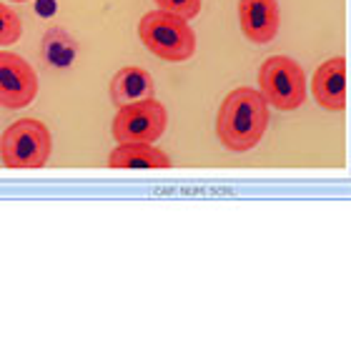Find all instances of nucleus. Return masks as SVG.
Returning a JSON list of instances; mask_svg holds the SVG:
<instances>
[{"label":"nucleus","mask_w":351,"mask_h":356,"mask_svg":"<svg viewBox=\"0 0 351 356\" xmlns=\"http://www.w3.org/2000/svg\"><path fill=\"white\" fill-rule=\"evenodd\" d=\"M268 128V103L256 88H234L216 115L218 140L229 151L246 153L261 143Z\"/></svg>","instance_id":"obj_1"},{"label":"nucleus","mask_w":351,"mask_h":356,"mask_svg":"<svg viewBox=\"0 0 351 356\" xmlns=\"http://www.w3.org/2000/svg\"><path fill=\"white\" fill-rule=\"evenodd\" d=\"M138 38L161 60L183 63L196 53V33L188 20L166 10H151L138 20Z\"/></svg>","instance_id":"obj_2"},{"label":"nucleus","mask_w":351,"mask_h":356,"mask_svg":"<svg viewBox=\"0 0 351 356\" xmlns=\"http://www.w3.org/2000/svg\"><path fill=\"white\" fill-rule=\"evenodd\" d=\"M53 138L48 126L35 118H20L0 136V161L8 168H43L51 159Z\"/></svg>","instance_id":"obj_3"},{"label":"nucleus","mask_w":351,"mask_h":356,"mask_svg":"<svg viewBox=\"0 0 351 356\" xmlns=\"http://www.w3.org/2000/svg\"><path fill=\"white\" fill-rule=\"evenodd\" d=\"M259 93L279 111H296L307 101V73L288 56H271L259 68Z\"/></svg>","instance_id":"obj_4"},{"label":"nucleus","mask_w":351,"mask_h":356,"mask_svg":"<svg viewBox=\"0 0 351 356\" xmlns=\"http://www.w3.org/2000/svg\"><path fill=\"white\" fill-rule=\"evenodd\" d=\"M166 106L156 98H146V101L121 106L111 123V134L115 143H156L166 134Z\"/></svg>","instance_id":"obj_5"},{"label":"nucleus","mask_w":351,"mask_h":356,"mask_svg":"<svg viewBox=\"0 0 351 356\" xmlns=\"http://www.w3.org/2000/svg\"><path fill=\"white\" fill-rule=\"evenodd\" d=\"M38 96V76L33 65L18 53L0 51V106L18 111L31 106Z\"/></svg>","instance_id":"obj_6"},{"label":"nucleus","mask_w":351,"mask_h":356,"mask_svg":"<svg viewBox=\"0 0 351 356\" xmlns=\"http://www.w3.org/2000/svg\"><path fill=\"white\" fill-rule=\"evenodd\" d=\"M238 23L246 40L256 45L271 43L281 28L279 0H238Z\"/></svg>","instance_id":"obj_7"},{"label":"nucleus","mask_w":351,"mask_h":356,"mask_svg":"<svg viewBox=\"0 0 351 356\" xmlns=\"http://www.w3.org/2000/svg\"><path fill=\"white\" fill-rule=\"evenodd\" d=\"M311 93L324 111L346 108V58L334 56L313 70L311 76Z\"/></svg>","instance_id":"obj_8"},{"label":"nucleus","mask_w":351,"mask_h":356,"mask_svg":"<svg viewBox=\"0 0 351 356\" xmlns=\"http://www.w3.org/2000/svg\"><path fill=\"white\" fill-rule=\"evenodd\" d=\"M111 101L113 106H126V103H136V101H146V98L156 96V83L154 76L148 73L146 68H138V65H126L111 78L108 86Z\"/></svg>","instance_id":"obj_9"},{"label":"nucleus","mask_w":351,"mask_h":356,"mask_svg":"<svg viewBox=\"0 0 351 356\" xmlns=\"http://www.w3.org/2000/svg\"><path fill=\"white\" fill-rule=\"evenodd\" d=\"M108 168L113 171H136V168H171V159L154 143H118L108 156Z\"/></svg>","instance_id":"obj_10"},{"label":"nucleus","mask_w":351,"mask_h":356,"mask_svg":"<svg viewBox=\"0 0 351 356\" xmlns=\"http://www.w3.org/2000/svg\"><path fill=\"white\" fill-rule=\"evenodd\" d=\"M23 35V23L13 8L0 3V45H13Z\"/></svg>","instance_id":"obj_11"},{"label":"nucleus","mask_w":351,"mask_h":356,"mask_svg":"<svg viewBox=\"0 0 351 356\" xmlns=\"http://www.w3.org/2000/svg\"><path fill=\"white\" fill-rule=\"evenodd\" d=\"M158 10H166V13H176L186 20H193L201 13V3L204 0H154Z\"/></svg>","instance_id":"obj_12"},{"label":"nucleus","mask_w":351,"mask_h":356,"mask_svg":"<svg viewBox=\"0 0 351 356\" xmlns=\"http://www.w3.org/2000/svg\"><path fill=\"white\" fill-rule=\"evenodd\" d=\"M10 3H26V0H10Z\"/></svg>","instance_id":"obj_13"}]
</instances>
